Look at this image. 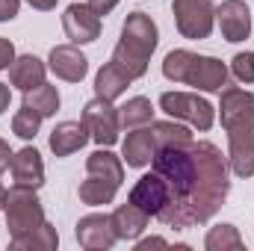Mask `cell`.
<instances>
[{
    "instance_id": "19",
    "label": "cell",
    "mask_w": 254,
    "mask_h": 251,
    "mask_svg": "<svg viewBox=\"0 0 254 251\" xmlns=\"http://www.w3.org/2000/svg\"><path fill=\"white\" fill-rule=\"evenodd\" d=\"M119 187H122V181H116V178H107V175H89V178L80 184L77 195H80V201L89 204V207H104V204H113V201H116Z\"/></svg>"
},
{
    "instance_id": "7",
    "label": "cell",
    "mask_w": 254,
    "mask_h": 251,
    "mask_svg": "<svg viewBox=\"0 0 254 251\" xmlns=\"http://www.w3.org/2000/svg\"><path fill=\"white\" fill-rule=\"evenodd\" d=\"M172 12H175L178 33L184 39L201 42V39H207L213 33L216 6L210 0H172Z\"/></svg>"
},
{
    "instance_id": "11",
    "label": "cell",
    "mask_w": 254,
    "mask_h": 251,
    "mask_svg": "<svg viewBox=\"0 0 254 251\" xmlns=\"http://www.w3.org/2000/svg\"><path fill=\"white\" fill-rule=\"evenodd\" d=\"M216 21L225 42H246L252 36V12L246 0H222L216 6Z\"/></svg>"
},
{
    "instance_id": "20",
    "label": "cell",
    "mask_w": 254,
    "mask_h": 251,
    "mask_svg": "<svg viewBox=\"0 0 254 251\" xmlns=\"http://www.w3.org/2000/svg\"><path fill=\"white\" fill-rule=\"evenodd\" d=\"M130 83H133V80L127 77L119 65L107 63L98 74H95V95H98V98H107V101H116V98H122L127 92Z\"/></svg>"
},
{
    "instance_id": "17",
    "label": "cell",
    "mask_w": 254,
    "mask_h": 251,
    "mask_svg": "<svg viewBox=\"0 0 254 251\" xmlns=\"http://www.w3.org/2000/svg\"><path fill=\"white\" fill-rule=\"evenodd\" d=\"M45 71H48V65L39 57L24 54V57H15V63L9 65V83L21 92H30L39 83H45Z\"/></svg>"
},
{
    "instance_id": "22",
    "label": "cell",
    "mask_w": 254,
    "mask_h": 251,
    "mask_svg": "<svg viewBox=\"0 0 254 251\" xmlns=\"http://www.w3.org/2000/svg\"><path fill=\"white\" fill-rule=\"evenodd\" d=\"M24 107L36 110L42 119L57 116V110H60V92H57V86H51V83H39L36 89L24 92Z\"/></svg>"
},
{
    "instance_id": "27",
    "label": "cell",
    "mask_w": 254,
    "mask_h": 251,
    "mask_svg": "<svg viewBox=\"0 0 254 251\" xmlns=\"http://www.w3.org/2000/svg\"><path fill=\"white\" fill-rule=\"evenodd\" d=\"M12 63H15V45H12L9 39H3V36H0V71H3V68H9Z\"/></svg>"
},
{
    "instance_id": "21",
    "label": "cell",
    "mask_w": 254,
    "mask_h": 251,
    "mask_svg": "<svg viewBox=\"0 0 254 251\" xmlns=\"http://www.w3.org/2000/svg\"><path fill=\"white\" fill-rule=\"evenodd\" d=\"M9 246L12 249H24V251H54L60 246V234H57V228L51 222H45V225H39L36 231H30L24 237H12Z\"/></svg>"
},
{
    "instance_id": "26",
    "label": "cell",
    "mask_w": 254,
    "mask_h": 251,
    "mask_svg": "<svg viewBox=\"0 0 254 251\" xmlns=\"http://www.w3.org/2000/svg\"><path fill=\"white\" fill-rule=\"evenodd\" d=\"M231 74H234L240 83H254V51L237 54V57L231 60Z\"/></svg>"
},
{
    "instance_id": "2",
    "label": "cell",
    "mask_w": 254,
    "mask_h": 251,
    "mask_svg": "<svg viewBox=\"0 0 254 251\" xmlns=\"http://www.w3.org/2000/svg\"><path fill=\"white\" fill-rule=\"evenodd\" d=\"M219 116L228 130V163L237 178L254 175V92L225 86L219 92Z\"/></svg>"
},
{
    "instance_id": "15",
    "label": "cell",
    "mask_w": 254,
    "mask_h": 251,
    "mask_svg": "<svg viewBox=\"0 0 254 251\" xmlns=\"http://www.w3.org/2000/svg\"><path fill=\"white\" fill-rule=\"evenodd\" d=\"M154 151H157V142H154L151 125L133 127V130L127 133V139L122 142V157H125V163L130 169H145V166H151Z\"/></svg>"
},
{
    "instance_id": "9",
    "label": "cell",
    "mask_w": 254,
    "mask_h": 251,
    "mask_svg": "<svg viewBox=\"0 0 254 251\" xmlns=\"http://www.w3.org/2000/svg\"><path fill=\"white\" fill-rule=\"evenodd\" d=\"M63 30L71 45H92L101 39V15L89 3H71L63 15Z\"/></svg>"
},
{
    "instance_id": "28",
    "label": "cell",
    "mask_w": 254,
    "mask_h": 251,
    "mask_svg": "<svg viewBox=\"0 0 254 251\" xmlns=\"http://www.w3.org/2000/svg\"><path fill=\"white\" fill-rule=\"evenodd\" d=\"M21 9V0H0V21H12Z\"/></svg>"
},
{
    "instance_id": "29",
    "label": "cell",
    "mask_w": 254,
    "mask_h": 251,
    "mask_svg": "<svg viewBox=\"0 0 254 251\" xmlns=\"http://www.w3.org/2000/svg\"><path fill=\"white\" fill-rule=\"evenodd\" d=\"M151 249H169V243L163 237H148V240L136 243V251H151Z\"/></svg>"
},
{
    "instance_id": "12",
    "label": "cell",
    "mask_w": 254,
    "mask_h": 251,
    "mask_svg": "<svg viewBox=\"0 0 254 251\" xmlns=\"http://www.w3.org/2000/svg\"><path fill=\"white\" fill-rule=\"evenodd\" d=\"M166 198H169V192H166V184H163V178H160L157 172L142 175V178L133 184L130 195H127V201L136 204L139 210H145L151 219L160 216V210L166 207Z\"/></svg>"
},
{
    "instance_id": "18",
    "label": "cell",
    "mask_w": 254,
    "mask_h": 251,
    "mask_svg": "<svg viewBox=\"0 0 254 251\" xmlns=\"http://www.w3.org/2000/svg\"><path fill=\"white\" fill-rule=\"evenodd\" d=\"M110 216H113V228H116L119 240H139L142 231L151 222V216L145 210H139L136 204H130V201L122 204V207H116V213H110Z\"/></svg>"
},
{
    "instance_id": "4",
    "label": "cell",
    "mask_w": 254,
    "mask_h": 251,
    "mask_svg": "<svg viewBox=\"0 0 254 251\" xmlns=\"http://www.w3.org/2000/svg\"><path fill=\"white\" fill-rule=\"evenodd\" d=\"M163 77L166 80H175V83H187L195 86L201 92H222L228 86V65L216 57H201V54H192V51H172L166 54L163 60Z\"/></svg>"
},
{
    "instance_id": "25",
    "label": "cell",
    "mask_w": 254,
    "mask_h": 251,
    "mask_svg": "<svg viewBox=\"0 0 254 251\" xmlns=\"http://www.w3.org/2000/svg\"><path fill=\"white\" fill-rule=\"evenodd\" d=\"M39 127H42V116H39L36 110H30V107L21 104V110H18L15 119H12V133L21 136V139H36Z\"/></svg>"
},
{
    "instance_id": "31",
    "label": "cell",
    "mask_w": 254,
    "mask_h": 251,
    "mask_svg": "<svg viewBox=\"0 0 254 251\" xmlns=\"http://www.w3.org/2000/svg\"><path fill=\"white\" fill-rule=\"evenodd\" d=\"M9 163H12V151H9V145L0 139V175L9 169Z\"/></svg>"
},
{
    "instance_id": "34",
    "label": "cell",
    "mask_w": 254,
    "mask_h": 251,
    "mask_svg": "<svg viewBox=\"0 0 254 251\" xmlns=\"http://www.w3.org/2000/svg\"><path fill=\"white\" fill-rule=\"evenodd\" d=\"M3 198H6V189H3V184H0V210H3Z\"/></svg>"
},
{
    "instance_id": "6",
    "label": "cell",
    "mask_w": 254,
    "mask_h": 251,
    "mask_svg": "<svg viewBox=\"0 0 254 251\" xmlns=\"http://www.w3.org/2000/svg\"><path fill=\"white\" fill-rule=\"evenodd\" d=\"M160 110L172 116L175 122H187L198 130H210L216 122V110L210 101L192 95V92H163L160 95Z\"/></svg>"
},
{
    "instance_id": "8",
    "label": "cell",
    "mask_w": 254,
    "mask_h": 251,
    "mask_svg": "<svg viewBox=\"0 0 254 251\" xmlns=\"http://www.w3.org/2000/svg\"><path fill=\"white\" fill-rule=\"evenodd\" d=\"M83 125L89 127V136H92L101 148H110V145L119 142V133H122L119 107H113V101L95 95V98L83 107Z\"/></svg>"
},
{
    "instance_id": "33",
    "label": "cell",
    "mask_w": 254,
    "mask_h": 251,
    "mask_svg": "<svg viewBox=\"0 0 254 251\" xmlns=\"http://www.w3.org/2000/svg\"><path fill=\"white\" fill-rule=\"evenodd\" d=\"M33 9H39V12H51L54 6H57V0H27Z\"/></svg>"
},
{
    "instance_id": "3",
    "label": "cell",
    "mask_w": 254,
    "mask_h": 251,
    "mask_svg": "<svg viewBox=\"0 0 254 251\" xmlns=\"http://www.w3.org/2000/svg\"><path fill=\"white\" fill-rule=\"evenodd\" d=\"M157 42H160V33H157L154 18L145 12H130L122 24V39H119L110 63L119 65L130 80H139L148 71L151 54L157 51Z\"/></svg>"
},
{
    "instance_id": "24",
    "label": "cell",
    "mask_w": 254,
    "mask_h": 251,
    "mask_svg": "<svg viewBox=\"0 0 254 251\" xmlns=\"http://www.w3.org/2000/svg\"><path fill=\"white\" fill-rule=\"evenodd\" d=\"M243 246H246V243H243L240 231H237L234 225H228V222L210 228L207 237H204V249L207 251H240Z\"/></svg>"
},
{
    "instance_id": "14",
    "label": "cell",
    "mask_w": 254,
    "mask_h": 251,
    "mask_svg": "<svg viewBox=\"0 0 254 251\" xmlns=\"http://www.w3.org/2000/svg\"><path fill=\"white\" fill-rule=\"evenodd\" d=\"M9 169H12V178H15L18 187L42 189V184H45V163H42V154L33 145H27L18 154H12Z\"/></svg>"
},
{
    "instance_id": "10",
    "label": "cell",
    "mask_w": 254,
    "mask_h": 251,
    "mask_svg": "<svg viewBox=\"0 0 254 251\" xmlns=\"http://www.w3.org/2000/svg\"><path fill=\"white\" fill-rule=\"evenodd\" d=\"M77 243L89 251H110L119 237L113 228V216L107 213H89L77 222Z\"/></svg>"
},
{
    "instance_id": "16",
    "label": "cell",
    "mask_w": 254,
    "mask_h": 251,
    "mask_svg": "<svg viewBox=\"0 0 254 251\" xmlns=\"http://www.w3.org/2000/svg\"><path fill=\"white\" fill-rule=\"evenodd\" d=\"M89 139H92V136H89V127L83 125V122H60V125L51 130L48 145H51L54 157H71V154L80 151Z\"/></svg>"
},
{
    "instance_id": "1",
    "label": "cell",
    "mask_w": 254,
    "mask_h": 251,
    "mask_svg": "<svg viewBox=\"0 0 254 251\" xmlns=\"http://www.w3.org/2000/svg\"><path fill=\"white\" fill-rule=\"evenodd\" d=\"M228 169H231L228 157H222V151L213 142L187 139L160 145L154 151L151 172L163 178L169 198L157 222L175 231H187L210 222L228 198L231 189Z\"/></svg>"
},
{
    "instance_id": "32",
    "label": "cell",
    "mask_w": 254,
    "mask_h": 251,
    "mask_svg": "<svg viewBox=\"0 0 254 251\" xmlns=\"http://www.w3.org/2000/svg\"><path fill=\"white\" fill-rule=\"evenodd\" d=\"M9 101H12V89L6 83H0V116L9 110Z\"/></svg>"
},
{
    "instance_id": "5",
    "label": "cell",
    "mask_w": 254,
    "mask_h": 251,
    "mask_svg": "<svg viewBox=\"0 0 254 251\" xmlns=\"http://www.w3.org/2000/svg\"><path fill=\"white\" fill-rule=\"evenodd\" d=\"M3 213H6V228H9V240L12 237H24L30 231H36L39 225H45V207L36 195V189L30 187H15L6 189L3 198Z\"/></svg>"
},
{
    "instance_id": "13",
    "label": "cell",
    "mask_w": 254,
    "mask_h": 251,
    "mask_svg": "<svg viewBox=\"0 0 254 251\" xmlns=\"http://www.w3.org/2000/svg\"><path fill=\"white\" fill-rule=\"evenodd\" d=\"M48 68L65 83H80L89 74V60L80 54L77 45H57L48 57Z\"/></svg>"
},
{
    "instance_id": "23",
    "label": "cell",
    "mask_w": 254,
    "mask_h": 251,
    "mask_svg": "<svg viewBox=\"0 0 254 251\" xmlns=\"http://www.w3.org/2000/svg\"><path fill=\"white\" fill-rule=\"evenodd\" d=\"M119 122H122V127H127V130L151 125V122H154V107H151V101L142 98V95L130 98L127 104L119 107Z\"/></svg>"
},
{
    "instance_id": "30",
    "label": "cell",
    "mask_w": 254,
    "mask_h": 251,
    "mask_svg": "<svg viewBox=\"0 0 254 251\" xmlns=\"http://www.w3.org/2000/svg\"><path fill=\"white\" fill-rule=\"evenodd\" d=\"M89 6H92L98 15H110V12L119 6V0H89Z\"/></svg>"
}]
</instances>
